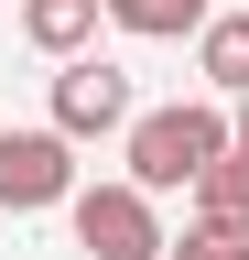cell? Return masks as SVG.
Instances as JSON below:
<instances>
[{
	"label": "cell",
	"instance_id": "1",
	"mask_svg": "<svg viewBox=\"0 0 249 260\" xmlns=\"http://www.w3.org/2000/svg\"><path fill=\"white\" fill-rule=\"evenodd\" d=\"M119 141H130V174H141L152 195H195V174L238 141V119L206 109V98H173V109H141Z\"/></svg>",
	"mask_w": 249,
	"mask_h": 260
},
{
	"label": "cell",
	"instance_id": "2",
	"mask_svg": "<svg viewBox=\"0 0 249 260\" xmlns=\"http://www.w3.org/2000/svg\"><path fill=\"white\" fill-rule=\"evenodd\" d=\"M76 249H87V260H173L163 217H152V184H141V174L76 184Z\"/></svg>",
	"mask_w": 249,
	"mask_h": 260
},
{
	"label": "cell",
	"instance_id": "3",
	"mask_svg": "<svg viewBox=\"0 0 249 260\" xmlns=\"http://www.w3.org/2000/svg\"><path fill=\"white\" fill-rule=\"evenodd\" d=\"M0 206L11 217H44V206H76V130H0Z\"/></svg>",
	"mask_w": 249,
	"mask_h": 260
},
{
	"label": "cell",
	"instance_id": "4",
	"mask_svg": "<svg viewBox=\"0 0 249 260\" xmlns=\"http://www.w3.org/2000/svg\"><path fill=\"white\" fill-rule=\"evenodd\" d=\"M130 76H119L109 54H65V76H54V130H76V141H109V130H130Z\"/></svg>",
	"mask_w": 249,
	"mask_h": 260
},
{
	"label": "cell",
	"instance_id": "5",
	"mask_svg": "<svg viewBox=\"0 0 249 260\" xmlns=\"http://www.w3.org/2000/svg\"><path fill=\"white\" fill-rule=\"evenodd\" d=\"M195 65H206V87H217V98H249V11H206Z\"/></svg>",
	"mask_w": 249,
	"mask_h": 260
},
{
	"label": "cell",
	"instance_id": "6",
	"mask_svg": "<svg viewBox=\"0 0 249 260\" xmlns=\"http://www.w3.org/2000/svg\"><path fill=\"white\" fill-rule=\"evenodd\" d=\"M98 11H109V0H22V44H33V54H87Z\"/></svg>",
	"mask_w": 249,
	"mask_h": 260
},
{
	"label": "cell",
	"instance_id": "7",
	"mask_svg": "<svg viewBox=\"0 0 249 260\" xmlns=\"http://www.w3.org/2000/svg\"><path fill=\"white\" fill-rule=\"evenodd\" d=\"M195 217H206V228H249V152H238V141L195 174Z\"/></svg>",
	"mask_w": 249,
	"mask_h": 260
},
{
	"label": "cell",
	"instance_id": "8",
	"mask_svg": "<svg viewBox=\"0 0 249 260\" xmlns=\"http://www.w3.org/2000/svg\"><path fill=\"white\" fill-rule=\"evenodd\" d=\"M109 22L141 44H184V32H206V0H109Z\"/></svg>",
	"mask_w": 249,
	"mask_h": 260
},
{
	"label": "cell",
	"instance_id": "9",
	"mask_svg": "<svg viewBox=\"0 0 249 260\" xmlns=\"http://www.w3.org/2000/svg\"><path fill=\"white\" fill-rule=\"evenodd\" d=\"M173 260H249V228H206V217H195Z\"/></svg>",
	"mask_w": 249,
	"mask_h": 260
},
{
	"label": "cell",
	"instance_id": "10",
	"mask_svg": "<svg viewBox=\"0 0 249 260\" xmlns=\"http://www.w3.org/2000/svg\"><path fill=\"white\" fill-rule=\"evenodd\" d=\"M238 152H249V98H238Z\"/></svg>",
	"mask_w": 249,
	"mask_h": 260
}]
</instances>
